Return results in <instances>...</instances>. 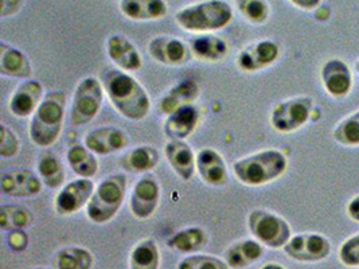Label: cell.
Segmentation results:
<instances>
[{
    "label": "cell",
    "instance_id": "3957f363",
    "mask_svg": "<svg viewBox=\"0 0 359 269\" xmlns=\"http://www.w3.org/2000/svg\"><path fill=\"white\" fill-rule=\"evenodd\" d=\"M66 95L61 90L48 93L30 121L29 134L34 144L42 149L53 146L62 132L65 118Z\"/></svg>",
    "mask_w": 359,
    "mask_h": 269
},
{
    "label": "cell",
    "instance_id": "7a4b0ae2",
    "mask_svg": "<svg viewBox=\"0 0 359 269\" xmlns=\"http://www.w3.org/2000/svg\"><path fill=\"white\" fill-rule=\"evenodd\" d=\"M288 168L287 156L278 150H262L233 163V174L243 185L257 187L273 182Z\"/></svg>",
    "mask_w": 359,
    "mask_h": 269
},
{
    "label": "cell",
    "instance_id": "9a60e30c",
    "mask_svg": "<svg viewBox=\"0 0 359 269\" xmlns=\"http://www.w3.org/2000/svg\"><path fill=\"white\" fill-rule=\"evenodd\" d=\"M196 172L202 182L212 187H222L229 182L226 162L212 149H202L196 153Z\"/></svg>",
    "mask_w": 359,
    "mask_h": 269
},
{
    "label": "cell",
    "instance_id": "6da1fadb",
    "mask_svg": "<svg viewBox=\"0 0 359 269\" xmlns=\"http://www.w3.org/2000/svg\"><path fill=\"white\" fill-rule=\"evenodd\" d=\"M104 89L114 109L126 118L140 121L151 109V100L146 89L127 71L114 69L104 74Z\"/></svg>",
    "mask_w": 359,
    "mask_h": 269
},
{
    "label": "cell",
    "instance_id": "e575fe53",
    "mask_svg": "<svg viewBox=\"0 0 359 269\" xmlns=\"http://www.w3.org/2000/svg\"><path fill=\"white\" fill-rule=\"evenodd\" d=\"M241 15L255 25H262L268 20L271 8L266 0H236Z\"/></svg>",
    "mask_w": 359,
    "mask_h": 269
},
{
    "label": "cell",
    "instance_id": "8fae6325",
    "mask_svg": "<svg viewBox=\"0 0 359 269\" xmlns=\"http://www.w3.org/2000/svg\"><path fill=\"white\" fill-rule=\"evenodd\" d=\"M284 252L302 263H316L327 258L331 253V244L320 235H297L284 247Z\"/></svg>",
    "mask_w": 359,
    "mask_h": 269
},
{
    "label": "cell",
    "instance_id": "f1b7e54d",
    "mask_svg": "<svg viewBox=\"0 0 359 269\" xmlns=\"http://www.w3.org/2000/svg\"><path fill=\"white\" fill-rule=\"evenodd\" d=\"M161 153L152 146L132 149L121 158V166L131 172H148L158 166Z\"/></svg>",
    "mask_w": 359,
    "mask_h": 269
},
{
    "label": "cell",
    "instance_id": "cb8c5ba5",
    "mask_svg": "<svg viewBox=\"0 0 359 269\" xmlns=\"http://www.w3.org/2000/svg\"><path fill=\"white\" fill-rule=\"evenodd\" d=\"M191 54L199 61L217 62L224 60L229 53L228 43L212 34H201L190 41Z\"/></svg>",
    "mask_w": 359,
    "mask_h": 269
},
{
    "label": "cell",
    "instance_id": "30bf717a",
    "mask_svg": "<svg viewBox=\"0 0 359 269\" xmlns=\"http://www.w3.org/2000/svg\"><path fill=\"white\" fill-rule=\"evenodd\" d=\"M96 187L90 178H80L64 186L54 200V209L61 216H72L88 206Z\"/></svg>",
    "mask_w": 359,
    "mask_h": 269
},
{
    "label": "cell",
    "instance_id": "4dcf8cb0",
    "mask_svg": "<svg viewBox=\"0 0 359 269\" xmlns=\"http://www.w3.org/2000/svg\"><path fill=\"white\" fill-rule=\"evenodd\" d=\"M161 253L156 242L146 238L135 245L130 254V269H159Z\"/></svg>",
    "mask_w": 359,
    "mask_h": 269
},
{
    "label": "cell",
    "instance_id": "ab89813d",
    "mask_svg": "<svg viewBox=\"0 0 359 269\" xmlns=\"http://www.w3.org/2000/svg\"><path fill=\"white\" fill-rule=\"evenodd\" d=\"M23 7V0H0V15L13 17Z\"/></svg>",
    "mask_w": 359,
    "mask_h": 269
},
{
    "label": "cell",
    "instance_id": "d4e9b609",
    "mask_svg": "<svg viewBox=\"0 0 359 269\" xmlns=\"http://www.w3.org/2000/svg\"><path fill=\"white\" fill-rule=\"evenodd\" d=\"M264 254L262 242L257 240H243L230 245L225 252V261L233 269H244L257 263Z\"/></svg>",
    "mask_w": 359,
    "mask_h": 269
},
{
    "label": "cell",
    "instance_id": "7bdbcfd3",
    "mask_svg": "<svg viewBox=\"0 0 359 269\" xmlns=\"http://www.w3.org/2000/svg\"><path fill=\"white\" fill-rule=\"evenodd\" d=\"M262 269H285L284 267H281L278 263H269V264H265Z\"/></svg>",
    "mask_w": 359,
    "mask_h": 269
},
{
    "label": "cell",
    "instance_id": "5bb4252c",
    "mask_svg": "<svg viewBox=\"0 0 359 269\" xmlns=\"http://www.w3.org/2000/svg\"><path fill=\"white\" fill-rule=\"evenodd\" d=\"M148 53L154 61L167 67H180L190 60L191 50L175 36H156L148 43Z\"/></svg>",
    "mask_w": 359,
    "mask_h": 269
},
{
    "label": "cell",
    "instance_id": "f35d334b",
    "mask_svg": "<svg viewBox=\"0 0 359 269\" xmlns=\"http://www.w3.org/2000/svg\"><path fill=\"white\" fill-rule=\"evenodd\" d=\"M7 242L11 251L23 252L29 245V237L23 230H13V232H8Z\"/></svg>",
    "mask_w": 359,
    "mask_h": 269
},
{
    "label": "cell",
    "instance_id": "44dd1931",
    "mask_svg": "<svg viewBox=\"0 0 359 269\" xmlns=\"http://www.w3.org/2000/svg\"><path fill=\"white\" fill-rule=\"evenodd\" d=\"M201 113L194 104L186 105L168 115L164 121L163 132L170 140H186L199 124Z\"/></svg>",
    "mask_w": 359,
    "mask_h": 269
},
{
    "label": "cell",
    "instance_id": "4316f807",
    "mask_svg": "<svg viewBox=\"0 0 359 269\" xmlns=\"http://www.w3.org/2000/svg\"><path fill=\"white\" fill-rule=\"evenodd\" d=\"M209 242V235L205 229L199 226H190L182 229L167 240V247L174 252L196 253L202 251Z\"/></svg>",
    "mask_w": 359,
    "mask_h": 269
},
{
    "label": "cell",
    "instance_id": "1f68e13d",
    "mask_svg": "<svg viewBox=\"0 0 359 269\" xmlns=\"http://www.w3.org/2000/svg\"><path fill=\"white\" fill-rule=\"evenodd\" d=\"M93 256L81 247H67L55 253L53 265L55 269H92Z\"/></svg>",
    "mask_w": 359,
    "mask_h": 269
},
{
    "label": "cell",
    "instance_id": "ee69618b",
    "mask_svg": "<svg viewBox=\"0 0 359 269\" xmlns=\"http://www.w3.org/2000/svg\"><path fill=\"white\" fill-rule=\"evenodd\" d=\"M355 70H357V71L359 73V61L357 62V64H355Z\"/></svg>",
    "mask_w": 359,
    "mask_h": 269
},
{
    "label": "cell",
    "instance_id": "836d02e7",
    "mask_svg": "<svg viewBox=\"0 0 359 269\" xmlns=\"http://www.w3.org/2000/svg\"><path fill=\"white\" fill-rule=\"evenodd\" d=\"M332 137L342 146H359V111L342 120L334 130Z\"/></svg>",
    "mask_w": 359,
    "mask_h": 269
},
{
    "label": "cell",
    "instance_id": "d590c367",
    "mask_svg": "<svg viewBox=\"0 0 359 269\" xmlns=\"http://www.w3.org/2000/svg\"><path fill=\"white\" fill-rule=\"evenodd\" d=\"M228 263L222 258L209 254H191L180 260L177 269H229Z\"/></svg>",
    "mask_w": 359,
    "mask_h": 269
},
{
    "label": "cell",
    "instance_id": "ffe728a7",
    "mask_svg": "<svg viewBox=\"0 0 359 269\" xmlns=\"http://www.w3.org/2000/svg\"><path fill=\"white\" fill-rule=\"evenodd\" d=\"M322 83L328 95L344 97L353 88V74L348 65L342 60H330L322 67Z\"/></svg>",
    "mask_w": 359,
    "mask_h": 269
},
{
    "label": "cell",
    "instance_id": "277c9868",
    "mask_svg": "<svg viewBox=\"0 0 359 269\" xmlns=\"http://www.w3.org/2000/svg\"><path fill=\"white\" fill-rule=\"evenodd\" d=\"M233 19V8L225 0H203L190 4L175 14V22L190 33L206 34L226 27Z\"/></svg>",
    "mask_w": 359,
    "mask_h": 269
},
{
    "label": "cell",
    "instance_id": "7402d4cb",
    "mask_svg": "<svg viewBox=\"0 0 359 269\" xmlns=\"http://www.w3.org/2000/svg\"><path fill=\"white\" fill-rule=\"evenodd\" d=\"M0 74L20 80H29L33 76V67L29 57L23 51L0 43Z\"/></svg>",
    "mask_w": 359,
    "mask_h": 269
},
{
    "label": "cell",
    "instance_id": "83f0119b",
    "mask_svg": "<svg viewBox=\"0 0 359 269\" xmlns=\"http://www.w3.org/2000/svg\"><path fill=\"white\" fill-rule=\"evenodd\" d=\"M66 160L72 171L81 178H93L98 172L96 153L90 151L85 144L72 146L66 152Z\"/></svg>",
    "mask_w": 359,
    "mask_h": 269
},
{
    "label": "cell",
    "instance_id": "60d3db41",
    "mask_svg": "<svg viewBox=\"0 0 359 269\" xmlns=\"http://www.w3.org/2000/svg\"><path fill=\"white\" fill-rule=\"evenodd\" d=\"M290 1L296 7H299L302 10H307V11L318 8L322 3V0H290Z\"/></svg>",
    "mask_w": 359,
    "mask_h": 269
},
{
    "label": "cell",
    "instance_id": "52a82bcc",
    "mask_svg": "<svg viewBox=\"0 0 359 269\" xmlns=\"http://www.w3.org/2000/svg\"><path fill=\"white\" fill-rule=\"evenodd\" d=\"M104 85L95 77H86L77 85L70 109L73 125L81 127L97 116L104 102Z\"/></svg>",
    "mask_w": 359,
    "mask_h": 269
},
{
    "label": "cell",
    "instance_id": "7c38bea8",
    "mask_svg": "<svg viewBox=\"0 0 359 269\" xmlns=\"http://www.w3.org/2000/svg\"><path fill=\"white\" fill-rule=\"evenodd\" d=\"M43 182L32 170L19 168L6 171L0 177V190L13 198H29L41 193Z\"/></svg>",
    "mask_w": 359,
    "mask_h": 269
},
{
    "label": "cell",
    "instance_id": "74e56055",
    "mask_svg": "<svg viewBox=\"0 0 359 269\" xmlns=\"http://www.w3.org/2000/svg\"><path fill=\"white\" fill-rule=\"evenodd\" d=\"M339 258L347 267H358L359 235H354L343 242V245L339 249Z\"/></svg>",
    "mask_w": 359,
    "mask_h": 269
},
{
    "label": "cell",
    "instance_id": "ba28073f",
    "mask_svg": "<svg viewBox=\"0 0 359 269\" xmlns=\"http://www.w3.org/2000/svg\"><path fill=\"white\" fill-rule=\"evenodd\" d=\"M313 100L311 97H294L276 104L271 113V124L280 134H291L310 120Z\"/></svg>",
    "mask_w": 359,
    "mask_h": 269
},
{
    "label": "cell",
    "instance_id": "e0dca14e",
    "mask_svg": "<svg viewBox=\"0 0 359 269\" xmlns=\"http://www.w3.org/2000/svg\"><path fill=\"white\" fill-rule=\"evenodd\" d=\"M43 85L36 80H27L22 83L10 99V112L19 118L33 116L34 112L43 100Z\"/></svg>",
    "mask_w": 359,
    "mask_h": 269
},
{
    "label": "cell",
    "instance_id": "d6a6232c",
    "mask_svg": "<svg viewBox=\"0 0 359 269\" xmlns=\"http://www.w3.org/2000/svg\"><path fill=\"white\" fill-rule=\"evenodd\" d=\"M36 167L43 185L48 186L50 188H57L64 184L65 170L55 153L43 152L39 156Z\"/></svg>",
    "mask_w": 359,
    "mask_h": 269
},
{
    "label": "cell",
    "instance_id": "ac0fdd59",
    "mask_svg": "<svg viewBox=\"0 0 359 269\" xmlns=\"http://www.w3.org/2000/svg\"><path fill=\"white\" fill-rule=\"evenodd\" d=\"M107 53L116 67L124 71H136L143 67L140 51L131 41L120 34H114L107 41Z\"/></svg>",
    "mask_w": 359,
    "mask_h": 269
},
{
    "label": "cell",
    "instance_id": "9c48e42d",
    "mask_svg": "<svg viewBox=\"0 0 359 269\" xmlns=\"http://www.w3.org/2000/svg\"><path fill=\"white\" fill-rule=\"evenodd\" d=\"M161 186L152 175H144L132 188L130 209L136 219L144 221L151 219L159 207Z\"/></svg>",
    "mask_w": 359,
    "mask_h": 269
},
{
    "label": "cell",
    "instance_id": "8d00e7d4",
    "mask_svg": "<svg viewBox=\"0 0 359 269\" xmlns=\"http://www.w3.org/2000/svg\"><path fill=\"white\" fill-rule=\"evenodd\" d=\"M20 149L17 134L6 124L0 125V155L3 158L15 156Z\"/></svg>",
    "mask_w": 359,
    "mask_h": 269
},
{
    "label": "cell",
    "instance_id": "4fadbf2b",
    "mask_svg": "<svg viewBox=\"0 0 359 269\" xmlns=\"http://www.w3.org/2000/svg\"><path fill=\"white\" fill-rule=\"evenodd\" d=\"M280 55L278 43L269 39L259 41L246 46L237 57V67L243 71L253 73L273 65Z\"/></svg>",
    "mask_w": 359,
    "mask_h": 269
},
{
    "label": "cell",
    "instance_id": "2e32d148",
    "mask_svg": "<svg viewBox=\"0 0 359 269\" xmlns=\"http://www.w3.org/2000/svg\"><path fill=\"white\" fill-rule=\"evenodd\" d=\"M85 146L96 155H109L124 150L130 144V137L117 127H98L83 139Z\"/></svg>",
    "mask_w": 359,
    "mask_h": 269
},
{
    "label": "cell",
    "instance_id": "f6af8a7d",
    "mask_svg": "<svg viewBox=\"0 0 359 269\" xmlns=\"http://www.w3.org/2000/svg\"><path fill=\"white\" fill-rule=\"evenodd\" d=\"M27 269H48V268H27Z\"/></svg>",
    "mask_w": 359,
    "mask_h": 269
},
{
    "label": "cell",
    "instance_id": "d6986e66",
    "mask_svg": "<svg viewBox=\"0 0 359 269\" xmlns=\"http://www.w3.org/2000/svg\"><path fill=\"white\" fill-rule=\"evenodd\" d=\"M164 156L182 181L193 179L196 172V155L186 140H168L164 147Z\"/></svg>",
    "mask_w": 359,
    "mask_h": 269
},
{
    "label": "cell",
    "instance_id": "484cf974",
    "mask_svg": "<svg viewBox=\"0 0 359 269\" xmlns=\"http://www.w3.org/2000/svg\"><path fill=\"white\" fill-rule=\"evenodd\" d=\"M120 11L132 20H158L168 7L164 0H120Z\"/></svg>",
    "mask_w": 359,
    "mask_h": 269
},
{
    "label": "cell",
    "instance_id": "603a6c76",
    "mask_svg": "<svg viewBox=\"0 0 359 269\" xmlns=\"http://www.w3.org/2000/svg\"><path fill=\"white\" fill-rule=\"evenodd\" d=\"M199 93H201V89L196 81L193 80L182 81L164 95L159 101L158 109L162 115L168 116L186 105L194 104V101L199 97Z\"/></svg>",
    "mask_w": 359,
    "mask_h": 269
},
{
    "label": "cell",
    "instance_id": "b9f144b4",
    "mask_svg": "<svg viewBox=\"0 0 359 269\" xmlns=\"http://www.w3.org/2000/svg\"><path fill=\"white\" fill-rule=\"evenodd\" d=\"M347 213H348L350 219L359 222V195L350 201L347 206Z\"/></svg>",
    "mask_w": 359,
    "mask_h": 269
},
{
    "label": "cell",
    "instance_id": "8992f818",
    "mask_svg": "<svg viewBox=\"0 0 359 269\" xmlns=\"http://www.w3.org/2000/svg\"><path fill=\"white\" fill-rule=\"evenodd\" d=\"M248 228L259 242L272 249L284 248L292 238V230L288 222L265 209H255L249 213Z\"/></svg>",
    "mask_w": 359,
    "mask_h": 269
},
{
    "label": "cell",
    "instance_id": "f546056e",
    "mask_svg": "<svg viewBox=\"0 0 359 269\" xmlns=\"http://www.w3.org/2000/svg\"><path fill=\"white\" fill-rule=\"evenodd\" d=\"M34 222L33 213L20 205L0 206V229L4 232L25 230Z\"/></svg>",
    "mask_w": 359,
    "mask_h": 269
},
{
    "label": "cell",
    "instance_id": "5b68a950",
    "mask_svg": "<svg viewBox=\"0 0 359 269\" xmlns=\"http://www.w3.org/2000/svg\"><path fill=\"white\" fill-rule=\"evenodd\" d=\"M127 184L126 174H112L102 179L86 206L88 219L97 225L112 221L126 200Z\"/></svg>",
    "mask_w": 359,
    "mask_h": 269
}]
</instances>
